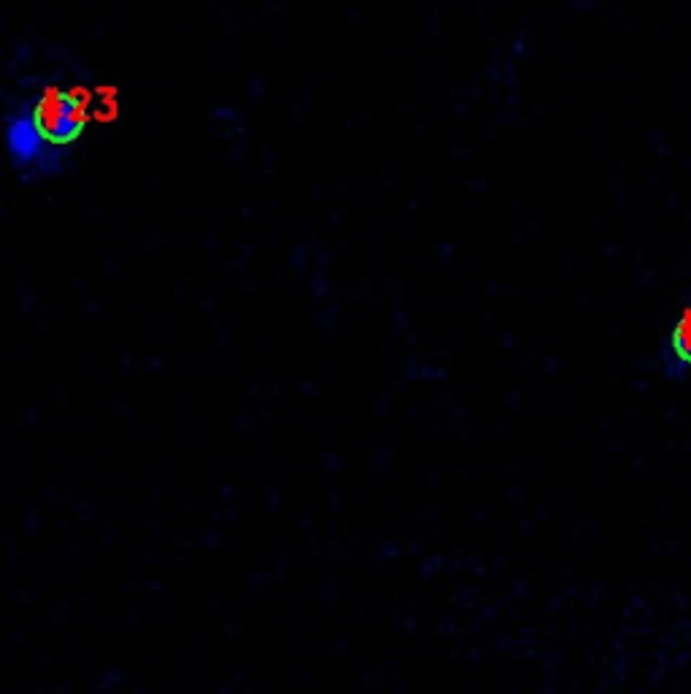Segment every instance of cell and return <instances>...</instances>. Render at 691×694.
<instances>
[{"label":"cell","mask_w":691,"mask_h":694,"mask_svg":"<svg viewBox=\"0 0 691 694\" xmlns=\"http://www.w3.org/2000/svg\"><path fill=\"white\" fill-rule=\"evenodd\" d=\"M6 150L19 171H52L60 163L55 144H49L47 136L38 128L36 117L30 109L14 112L6 117Z\"/></svg>","instance_id":"6da1fadb"},{"label":"cell","mask_w":691,"mask_h":694,"mask_svg":"<svg viewBox=\"0 0 691 694\" xmlns=\"http://www.w3.org/2000/svg\"><path fill=\"white\" fill-rule=\"evenodd\" d=\"M33 117H36L38 128L47 136L49 144H55V147L71 144L85 128L82 106L66 93H49L47 98H41L33 109Z\"/></svg>","instance_id":"7a4b0ae2"},{"label":"cell","mask_w":691,"mask_h":694,"mask_svg":"<svg viewBox=\"0 0 691 694\" xmlns=\"http://www.w3.org/2000/svg\"><path fill=\"white\" fill-rule=\"evenodd\" d=\"M667 375L686 377L691 372V299L689 307L681 312V318L675 320L667 339Z\"/></svg>","instance_id":"3957f363"}]
</instances>
